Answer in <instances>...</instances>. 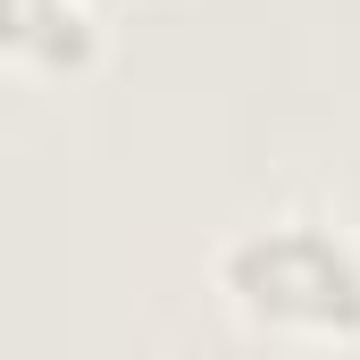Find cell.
Here are the masks:
<instances>
[{
    "instance_id": "7a4b0ae2",
    "label": "cell",
    "mask_w": 360,
    "mask_h": 360,
    "mask_svg": "<svg viewBox=\"0 0 360 360\" xmlns=\"http://www.w3.org/2000/svg\"><path fill=\"white\" fill-rule=\"evenodd\" d=\"M0 51L17 76H92L101 68V8L92 0H0Z\"/></svg>"
},
{
    "instance_id": "6da1fadb",
    "label": "cell",
    "mask_w": 360,
    "mask_h": 360,
    "mask_svg": "<svg viewBox=\"0 0 360 360\" xmlns=\"http://www.w3.org/2000/svg\"><path fill=\"white\" fill-rule=\"evenodd\" d=\"M210 285L235 310V327L269 344H310V352H352L360 344V235L335 210L285 201L218 235Z\"/></svg>"
}]
</instances>
